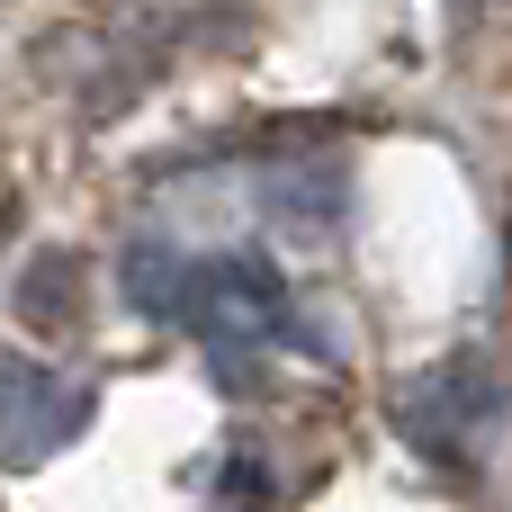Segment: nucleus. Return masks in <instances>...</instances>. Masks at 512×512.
Instances as JSON below:
<instances>
[{
	"instance_id": "nucleus-1",
	"label": "nucleus",
	"mask_w": 512,
	"mask_h": 512,
	"mask_svg": "<svg viewBox=\"0 0 512 512\" xmlns=\"http://www.w3.org/2000/svg\"><path fill=\"white\" fill-rule=\"evenodd\" d=\"M180 324L189 333H207V342H243V351H261V342H279L288 333V288H279V270L270 261H252V252H225V261H189V288H180Z\"/></svg>"
},
{
	"instance_id": "nucleus-2",
	"label": "nucleus",
	"mask_w": 512,
	"mask_h": 512,
	"mask_svg": "<svg viewBox=\"0 0 512 512\" xmlns=\"http://www.w3.org/2000/svg\"><path fill=\"white\" fill-rule=\"evenodd\" d=\"M90 387L81 378H63V369H45V360H0V468H45L54 450H72L81 441V423H90Z\"/></svg>"
}]
</instances>
